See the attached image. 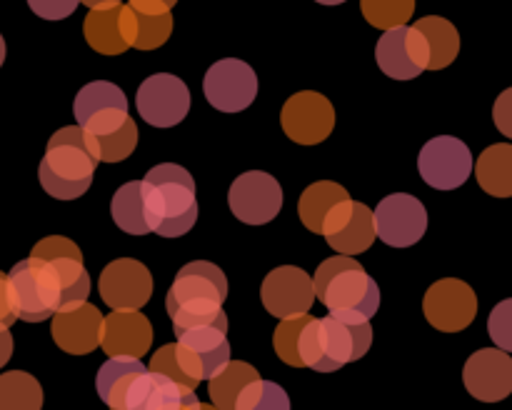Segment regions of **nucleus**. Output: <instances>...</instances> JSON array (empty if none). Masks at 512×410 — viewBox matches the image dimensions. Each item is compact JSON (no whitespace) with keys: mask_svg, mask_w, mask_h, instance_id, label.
<instances>
[{"mask_svg":"<svg viewBox=\"0 0 512 410\" xmlns=\"http://www.w3.org/2000/svg\"><path fill=\"white\" fill-rule=\"evenodd\" d=\"M228 298V278L208 260H193L175 275L165 298V310L173 320L175 335L200 325L225 320L223 303Z\"/></svg>","mask_w":512,"mask_h":410,"instance_id":"f257e3e1","label":"nucleus"},{"mask_svg":"<svg viewBox=\"0 0 512 410\" xmlns=\"http://www.w3.org/2000/svg\"><path fill=\"white\" fill-rule=\"evenodd\" d=\"M98 163V143L93 135L83 125H70L48 140V150L38 168L40 185L53 198L75 200L93 185Z\"/></svg>","mask_w":512,"mask_h":410,"instance_id":"f03ea898","label":"nucleus"},{"mask_svg":"<svg viewBox=\"0 0 512 410\" xmlns=\"http://www.w3.org/2000/svg\"><path fill=\"white\" fill-rule=\"evenodd\" d=\"M315 298L330 315L350 323L370 320L380 308V288L353 255L323 260L313 275Z\"/></svg>","mask_w":512,"mask_h":410,"instance_id":"7ed1b4c3","label":"nucleus"},{"mask_svg":"<svg viewBox=\"0 0 512 410\" xmlns=\"http://www.w3.org/2000/svg\"><path fill=\"white\" fill-rule=\"evenodd\" d=\"M370 345H373L370 320L350 323V320H340L335 315H328V318L310 315L300 333V365L318 370V373H335L343 365L363 358Z\"/></svg>","mask_w":512,"mask_h":410,"instance_id":"20e7f679","label":"nucleus"},{"mask_svg":"<svg viewBox=\"0 0 512 410\" xmlns=\"http://www.w3.org/2000/svg\"><path fill=\"white\" fill-rule=\"evenodd\" d=\"M150 198V223L160 238H180L198 220L195 180L183 165L160 163L145 175Z\"/></svg>","mask_w":512,"mask_h":410,"instance_id":"39448f33","label":"nucleus"},{"mask_svg":"<svg viewBox=\"0 0 512 410\" xmlns=\"http://www.w3.org/2000/svg\"><path fill=\"white\" fill-rule=\"evenodd\" d=\"M8 288L15 315L25 323H43L60 308L58 275L43 258L30 255L15 263L8 273Z\"/></svg>","mask_w":512,"mask_h":410,"instance_id":"423d86ee","label":"nucleus"},{"mask_svg":"<svg viewBox=\"0 0 512 410\" xmlns=\"http://www.w3.org/2000/svg\"><path fill=\"white\" fill-rule=\"evenodd\" d=\"M35 258H43L53 268L60 283V308H75L90 295V275L83 265V253L78 245L63 235H48L33 248Z\"/></svg>","mask_w":512,"mask_h":410,"instance_id":"0eeeda50","label":"nucleus"},{"mask_svg":"<svg viewBox=\"0 0 512 410\" xmlns=\"http://www.w3.org/2000/svg\"><path fill=\"white\" fill-rule=\"evenodd\" d=\"M203 93L220 113H240L258 95V75L245 60L223 58L205 73Z\"/></svg>","mask_w":512,"mask_h":410,"instance_id":"6e6552de","label":"nucleus"},{"mask_svg":"<svg viewBox=\"0 0 512 410\" xmlns=\"http://www.w3.org/2000/svg\"><path fill=\"white\" fill-rule=\"evenodd\" d=\"M140 118L153 128H173L190 110V90L178 75L155 73L143 80L135 95Z\"/></svg>","mask_w":512,"mask_h":410,"instance_id":"1a4fd4ad","label":"nucleus"},{"mask_svg":"<svg viewBox=\"0 0 512 410\" xmlns=\"http://www.w3.org/2000/svg\"><path fill=\"white\" fill-rule=\"evenodd\" d=\"M473 153L453 135H438L420 150L418 170L425 183L435 190H455L465 185L473 173Z\"/></svg>","mask_w":512,"mask_h":410,"instance_id":"9d476101","label":"nucleus"},{"mask_svg":"<svg viewBox=\"0 0 512 410\" xmlns=\"http://www.w3.org/2000/svg\"><path fill=\"white\" fill-rule=\"evenodd\" d=\"M73 113L78 125H83L93 138L118 130L128 115V98L123 90L108 80H93L83 85L73 100Z\"/></svg>","mask_w":512,"mask_h":410,"instance_id":"9b49d317","label":"nucleus"},{"mask_svg":"<svg viewBox=\"0 0 512 410\" xmlns=\"http://www.w3.org/2000/svg\"><path fill=\"white\" fill-rule=\"evenodd\" d=\"M228 205L245 225H265L283 208V188L270 173L248 170L230 185Z\"/></svg>","mask_w":512,"mask_h":410,"instance_id":"f8f14e48","label":"nucleus"},{"mask_svg":"<svg viewBox=\"0 0 512 410\" xmlns=\"http://www.w3.org/2000/svg\"><path fill=\"white\" fill-rule=\"evenodd\" d=\"M280 125L285 135L298 145H318L333 133L335 108L325 95L303 90L285 100L280 110Z\"/></svg>","mask_w":512,"mask_h":410,"instance_id":"ddd939ff","label":"nucleus"},{"mask_svg":"<svg viewBox=\"0 0 512 410\" xmlns=\"http://www.w3.org/2000/svg\"><path fill=\"white\" fill-rule=\"evenodd\" d=\"M423 313L435 330L460 333L478 315V298L465 280L443 278L430 285L425 293Z\"/></svg>","mask_w":512,"mask_h":410,"instance_id":"4468645a","label":"nucleus"},{"mask_svg":"<svg viewBox=\"0 0 512 410\" xmlns=\"http://www.w3.org/2000/svg\"><path fill=\"white\" fill-rule=\"evenodd\" d=\"M380 70L393 80H413L428 70V43L415 25L388 28L375 45Z\"/></svg>","mask_w":512,"mask_h":410,"instance_id":"2eb2a0df","label":"nucleus"},{"mask_svg":"<svg viewBox=\"0 0 512 410\" xmlns=\"http://www.w3.org/2000/svg\"><path fill=\"white\" fill-rule=\"evenodd\" d=\"M373 218L375 233L390 248H410L428 230V210L408 193H395L380 200Z\"/></svg>","mask_w":512,"mask_h":410,"instance_id":"dca6fc26","label":"nucleus"},{"mask_svg":"<svg viewBox=\"0 0 512 410\" xmlns=\"http://www.w3.org/2000/svg\"><path fill=\"white\" fill-rule=\"evenodd\" d=\"M330 248L340 255H360L375 243V218L368 205L353 198H345L325 215L323 230Z\"/></svg>","mask_w":512,"mask_h":410,"instance_id":"f3484780","label":"nucleus"},{"mask_svg":"<svg viewBox=\"0 0 512 410\" xmlns=\"http://www.w3.org/2000/svg\"><path fill=\"white\" fill-rule=\"evenodd\" d=\"M98 290L113 310H140L153 295V275L140 260L118 258L103 268Z\"/></svg>","mask_w":512,"mask_h":410,"instance_id":"a211bd4d","label":"nucleus"},{"mask_svg":"<svg viewBox=\"0 0 512 410\" xmlns=\"http://www.w3.org/2000/svg\"><path fill=\"white\" fill-rule=\"evenodd\" d=\"M260 300H263L265 310L275 318H293V315L310 313L315 303L313 278L303 268L280 265L265 275Z\"/></svg>","mask_w":512,"mask_h":410,"instance_id":"6ab92c4d","label":"nucleus"},{"mask_svg":"<svg viewBox=\"0 0 512 410\" xmlns=\"http://www.w3.org/2000/svg\"><path fill=\"white\" fill-rule=\"evenodd\" d=\"M83 33L90 48L100 55H120L135 43V13L128 3L90 8L83 20Z\"/></svg>","mask_w":512,"mask_h":410,"instance_id":"aec40b11","label":"nucleus"},{"mask_svg":"<svg viewBox=\"0 0 512 410\" xmlns=\"http://www.w3.org/2000/svg\"><path fill=\"white\" fill-rule=\"evenodd\" d=\"M463 383L473 398L498 403L512 393V358L503 348H483L468 358Z\"/></svg>","mask_w":512,"mask_h":410,"instance_id":"412c9836","label":"nucleus"},{"mask_svg":"<svg viewBox=\"0 0 512 410\" xmlns=\"http://www.w3.org/2000/svg\"><path fill=\"white\" fill-rule=\"evenodd\" d=\"M195 388L175 383L165 373L145 368L133 380L125 398V410H198Z\"/></svg>","mask_w":512,"mask_h":410,"instance_id":"4be33fe9","label":"nucleus"},{"mask_svg":"<svg viewBox=\"0 0 512 410\" xmlns=\"http://www.w3.org/2000/svg\"><path fill=\"white\" fill-rule=\"evenodd\" d=\"M55 345L63 353L70 355H88L100 345V333H103V313L88 300L75 308L55 310L53 325H50Z\"/></svg>","mask_w":512,"mask_h":410,"instance_id":"5701e85b","label":"nucleus"},{"mask_svg":"<svg viewBox=\"0 0 512 410\" xmlns=\"http://www.w3.org/2000/svg\"><path fill=\"white\" fill-rule=\"evenodd\" d=\"M153 345V325L140 310H113L103 318L100 348L108 355L143 358Z\"/></svg>","mask_w":512,"mask_h":410,"instance_id":"b1692460","label":"nucleus"},{"mask_svg":"<svg viewBox=\"0 0 512 410\" xmlns=\"http://www.w3.org/2000/svg\"><path fill=\"white\" fill-rule=\"evenodd\" d=\"M178 340L198 355L200 365H203V380H210L228 365V318L218 320V323L200 325V328L193 330H185V333L178 335Z\"/></svg>","mask_w":512,"mask_h":410,"instance_id":"393cba45","label":"nucleus"},{"mask_svg":"<svg viewBox=\"0 0 512 410\" xmlns=\"http://www.w3.org/2000/svg\"><path fill=\"white\" fill-rule=\"evenodd\" d=\"M110 215L115 225L128 235H148L153 233L150 223V198L148 183L145 180H130L115 190L110 200Z\"/></svg>","mask_w":512,"mask_h":410,"instance_id":"a878e982","label":"nucleus"},{"mask_svg":"<svg viewBox=\"0 0 512 410\" xmlns=\"http://www.w3.org/2000/svg\"><path fill=\"white\" fill-rule=\"evenodd\" d=\"M135 13V43L138 50H155L168 43L173 33V3L168 0H128Z\"/></svg>","mask_w":512,"mask_h":410,"instance_id":"bb28decb","label":"nucleus"},{"mask_svg":"<svg viewBox=\"0 0 512 410\" xmlns=\"http://www.w3.org/2000/svg\"><path fill=\"white\" fill-rule=\"evenodd\" d=\"M145 370V365L140 363V358L133 355H108L103 365L98 370V395L108 408L113 410H125V398H128V390L133 385V380L138 378Z\"/></svg>","mask_w":512,"mask_h":410,"instance_id":"cd10ccee","label":"nucleus"},{"mask_svg":"<svg viewBox=\"0 0 512 410\" xmlns=\"http://www.w3.org/2000/svg\"><path fill=\"white\" fill-rule=\"evenodd\" d=\"M473 168L485 193L495 195V198H512V145H490L480 153Z\"/></svg>","mask_w":512,"mask_h":410,"instance_id":"c85d7f7f","label":"nucleus"},{"mask_svg":"<svg viewBox=\"0 0 512 410\" xmlns=\"http://www.w3.org/2000/svg\"><path fill=\"white\" fill-rule=\"evenodd\" d=\"M148 368L165 373L168 378H173L175 383L188 385V388L195 390L203 383V365H200L198 355H195L188 345L180 343V340L178 343H168L160 350H155Z\"/></svg>","mask_w":512,"mask_h":410,"instance_id":"c756f323","label":"nucleus"},{"mask_svg":"<svg viewBox=\"0 0 512 410\" xmlns=\"http://www.w3.org/2000/svg\"><path fill=\"white\" fill-rule=\"evenodd\" d=\"M415 28L423 33L425 43H428V70H443L458 58L460 35L450 20L440 18V15H428V18H420Z\"/></svg>","mask_w":512,"mask_h":410,"instance_id":"7c9ffc66","label":"nucleus"},{"mask_svg":"<svg viewBox=\"0 0 512 410\" xmlns=\"http://www.w3.org/2000/svg\"><path fill=\"white\" fill-rule=\"evenodd\" d=\"M345 198H350V193L343 185L333 183V180H318V183L308 185V188L303 190V195H300V220H303V225L310 233H320V230H323L325 215Z\"/></svg>","mask_w":512,"mask_h":410,"instance_id":"2f4dec72","label":"nucleus"},{"mask_svg":"<svg viewBox=\"0 0 512 410\" xmlns=\"http://www.w3.org/2000/svg\"><path fill=\"white\" fill-rule=\"evenodd\" d=\"M255 378H260L255 365L245 363V360H228V365H225L218 375H213V378L208 380L210 400H213L215 408L233 410L238 395L243 393L245 385Z\"/></svg>","mask_w":512,"mask_h":410,"instance_id":"473e14b6","label":"nucleus"},{"mask_svg":"<svg viewBox=\"0 0 512 410\" xmlns=\"http://www.w3.org/2000/svg\"><path fill=\"white\" fill-rule=\"evenodd\" d=\"M43 388L38 380L23 370L0 375V410H40Z\"/></svg>","mask_w":512,"mask_h":410,"instance_id":"72a5a7b5","label":"nucleus"},{"mask_svg":"<svg viewBox=\"0 0 512 410\" xmlns=\"http://www.w3.org/2000/svg\"><path fill=\"white\" fill-rule=\"evenodd\" d=\"M238 410H288L290 398L278 383L255 378L243 388V393L235 400Z\"/></svg>","mask_w":512,"mask_h":410,"instance_id":"f704fd0d","label":"nucleus"},{"mask_svg":"<svg viewBox=\"0 0 512 410\" xmlns=\"http://www.w3.org/2000/svg\"><path fill=\"white\" fill-rule=\"evenodd\" d=\"M365 20L378 30L405 25L415 13V0H360Z\"/></svg>","mask_w":512,"mask_h":410,"instance_id":"c9c22d12","label":"nucleus"},{"mask_svg":"<svg viewBox=\"0 0 512 410\" xmlns=\"http://www.w3.org/2000/svg\"><path fill=\"white\" fill-rule=\"evenodd\" d=\"M95 143H98L100 163H123L138 145V125L133 118H128L118 130L95 138Z\"/></svg>","mask_w":512,"mask_h":410,"instance_id":"e433bc0d","label":"nucleus"},{"mask_svg":"<svg viewBox=\"0 0 512 410\" xmlns=\"http://www.w3.org/2000/svg\"><path fill=\"white\" fill-rule=\"evenodd\" d=\"M310 315H293V318H280V325L275 328L273 335V345L278 358L283 360L285 365H293V368H303L300 365V355H298V345H300V333H303V325L308 323Z\"/></svg>","mask_w":512,"mask_h":410,"instance_id":"4c0bfd02","label":"nucleus"},{"mask_svg":"<svg viewBox=\"0 0 512 410\" xmlns=\"http://www.w3.org/2000/svg\"><path fill=\"white\" fill-rule=\"evenodd\" d=\"M488 333L498 348L512 353V298L495 305L488 318Z\"/></svg>","mask_w":512,"mask_h":410,"instance_id":"58836bf2","label":"nucleus"},{"mask_svg":"<svg viewBox=\"0 0 512 410\" xmlns=\"http://www.w3.org/2000/svg\"><path fill=\"white\" fill-rule=\"evenodd\" d=\"M30 10L43 20H63L75 13L80 0H28Z\"/></svg>","mask_w":512,"mask_h":410,"instance_id":"ea45409f","label":"nucleus"},{"mask_svg":"<svg viewBox=\"0 0 512 410\" xmlns=\"http://www.w3.org/2000/svg\"><path fill=\"white\" fill-rule=\"evenodd\" d=\"M493 120L505 138H512V88L503 90L493 105Z\"/></svg>","mask_w":512,"mask_h":410,"instance_id":"a19ab883","label":"nucleus"},{"mask_svg":"<svg viewBox=\"0 0 512 410\" xmlns=\"http://www.w3.org/2000/svg\"><path fill=\"white\" fill-rule=\"evenodd\" d=\"M15 320H18V315H15L13 310V303H10V288H8V275L0 270V325H13Z\"/></svg>","mask_w":512,"mask_h":410,"instance_id":"79ce46f5","label":"nucleus"},{"mask_svg":"<svg viewBox=\"0 0 512 410\" xmlns=\"http://www.w3.org/2000/svg\"><path fill=\"white\" fill-rule=\"evenodd\" d=\"M10 355H13V335L8 325H0V368L8 363Z\"/></svg>","mask_w":512,"mask_h":410,"instance_id":"37998d69","label":"nucleus"},{"mask_svg":"<svg viewBox=\"0 0 512 410\" xmlns=\"http://www.w3.org/2000/svg\"><path fill=\"white\" fill-rule=\"evenodd\" d=\"M88 8H103V5H113V3H123V0H80Z\"/></svg>","mask_w":512,"mask_h":410,"instance_id":"c03bdc74","label":"nucleus"},{"mask_svg":"<svg viewBox=\"0 0 512 410\" xmlns=\"http://www.w3.org/2000/svg\"><path fill=\"white\" fill-rule=\"evenodd\" d=\"M315 3H320V5H343L345 0H315Z\"/></svg>","mask_w":512,"mask_h":410,"instance_id":"a18cd8bd","label":"nucleus"},{"mask_svg":"<svg viewBox=\"0 0 512 410\" xmlns=\"http://www.w3.org/2000/svg\"><path fill=\"white\" fill-rule=\"evenodd\" d=\"M5 63V40H3V35H0V65Z\"/></svg>","mask_w":512,"mask_h":410,"instance_id":"49530a36","label":"nucleus"}]
</instances>
